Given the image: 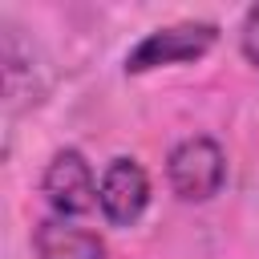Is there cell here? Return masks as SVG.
<instances>
[{
    "label": "cell",
    "instance_id": "8992f818",
    "mask_svg": "<svg viewBox=\"0 0 259 259\" xmlns=\"http://www.w3.org/2000/svg\"><path fill=\"white\" fill-rule=\"evenodd\" d=\"M243 57L251 61V65H259V4L247 12V20H243Z\"/></svg>",
    "mask_w": 259,
    "mask_h": 259
},
{
    "label": "cell",
    "instance_id": "7a4b0ae2",
    "mask_svg": "<svg viewBox=\"0 0 259 259\" xmlns=\"http://www.w3.org/2000/svg\"><path fill=\"white\" fill-rule=\"evenodd\" d=\"M214 36H219V28L210 20H186V24L158 28L146 40H138V49L125 57V69L130 73H146V69H158V65L194 61V57H202L214 45Z\"/></svg>",
    "mask_w": 259,
    "mask_h": 259
},
{
    "label": "cell",
    "instance_id": "3957f363",
    "mask_svg": "<svg viewBox=\"0 0 259 259\" xmlns=\"http://www.w3.org/2000/svg\"><path fill=\"white\" fill-rule=\"evenodd\" d=\"M97 202H101V214L113 227L138 223L142 210H146V202H150V178H146V170L134 158H113L105 166V174H101Z\"/></svg>",
    "mask_w": 259,
    "mask_h": 259
},
{
    "label": "cell",
    "instance_id": "277c9868",
    "mask_svg": "<svg viewBox=\"0 0 259 259\" xmlns=\"http://www.w3.org/2000/svg\"><path fill=\"white\" fill-rule=\"evenodd\" d=\"M45 198L57 214H85L97 198L93 170L77 150H61L45 170Z\"/></svg>",
    "mask_w": 259,
    "mask_h": 259
},
{
    "label": "cell",
    "instance_id": "6da1fadb",
    "mask_svg": "<svg viewBox=\"0 0 259 259\" xmlns=\"http://www.w3.org/2000/svg\"><path fill=\"white\" fill-rule=\"evenodd\" d=\"M166 174H170V186L182 202H206L223 190L227 162H223V150L210 138H190L170 154Z\"/></svg>",
    "mask_w": 259,
    "mask_h": 259
},
{
    "label": "cell",
    "instance_id": "5b68a950",
    "mask_svg": "<svg viewBox=\"0 0 259 259\" xmlns=\"http://www.w3.org/2000/svg\"><path fill=\"white\" fill-rule=\"evenodd\" d=\"M36 255L40 259H105V243L93 231H81L73 223L49 219L36 227Z\"/></svg>",
    "mask_w": 259,
    "mask_h": 259
}]
</instances>
